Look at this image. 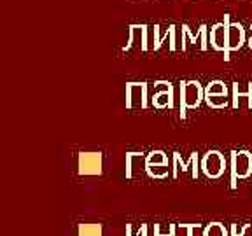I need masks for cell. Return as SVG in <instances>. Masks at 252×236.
Returning <instances> with one entry per match:
<instances>
[{
	"label": "cell",
	"mask_w": 252,
	"mask_h": 236,
	"mask_svg": "<svg viewBox=\"0 0 252 236\" xmlns=\"http://www.w3.org/2000/svg\"><path fill=\"white\" fill-rule=\"evenodd\" d=\"M126 236H142V226H140V231H138L137 235H133V226L128 224L126 226Z\"/></svg>",
	"instance_id": "44dd1931"
},
{
	"label": "cell",
	"mask_w": 252,
	"mask_h": 236,
	"mask_svg": "<svg viewBox=\"0 0 252 236\" xmlns=\"http://www.w3.org/2000/svg\"><path fill=\"white\" fill-rule=\"evenodd\" d=\"M147 156L144 152H128L126 154V177L135 178L140 172H146Z\"/></svg>",
	"instance_id": "ba28073f"
},
{
	"label": "cell",
	"mask_w": 252,
	"mask_h": 236,
	"mask_svg": "<svg viewBox=\"0 0 252 236\" xmlns=\"http://www.w3.org/2000/svg\"><path fill=\"white\" fill-rule=\"evenodd\" d=\"M125 49H142L147 51V27L146 25H131L130 37Z\"/></svg>",
	"instance_id": "52a82bcc"
},
{
	"label": "cell",
	"mask_w": 252,
	"mask_h": 236,
	"mask_svg": "<svg viewBox=\"0 0 252 236\" xmlns=\"http://www.w3.org/2000/svg\"><path fill=\"white\" fill-rule=\"evenodd\" d=\"M173 236H191V224H175Z\"/></svg>",
	"instance_id": "d6986e66"
},
{
	"label": "cell",
	"mask_w": 252,
	"mask_h": 236,
	"mask_svg": "<svg viewBox=\"0 0 252 236\" xmlns=\"http://www.w3.org/2000/svg\"><path fill=\"white\" fill-rule=\"evenodd\" d=\"M146 173L149 175V177H153V178H165V177H168V173H170L168 163H166V165H147Z\"/></svg>",
	"instance_id": "4fadbf2b"
},
{
	"label": "cell",
	"mask_w": 252,
	"mask_h": 236,
	"mask_svg": "<svg viewBox=\"0 0 252 236\" xmlns=\"http://www.w3.org/2000/svg\"><path fill=\"white\" fill-rule=\"evenodd\" d=\"M240 236H252V226H251V224H245V226H242Z\"/></svg>",
	"instance_id": "ffe728a7"
},
{
	"label": "cell",
	"mask_w": 252,
	"mask_h": 236,
	"mask_svg": "<svg viewBox=\"0 0 252 236\" xmlns=\"http://www.w3.org/2000/svg\"><path fill=\"white\" fill-rule=\"evenodd\" d=\"M244 40H245L244 27L240 23H228V47H226V53H224L226 61L229 59V53L236 51V49H240L244 46Z\"/></svg>",
	"instance_id": "8992f818"
},
{
	"label": "cell",
	"mask_w": 252,
	"mask_h": 236,
	"mask_svg": "<svg viewBox=\"0 0 252 236\" xmlns=\"http://www.w3.org/2000/svg\"><path fill=\"white\" fill-rule=\"evenodd\" d=\"M251 35H252V25H251Z\"/></svg>",
	"instance_id": "484cf974"
},
{
	"label": "cell",
	"mask_w": 252,
	"mask_h": 236,
	"mask_svg": "<svg viewBox=\"0 0 252 236\" xmlns=\"http://www.w3.org/2000/svg\"><path fill=\"white\" fill-rule=\"evenodd\" d=\"M175 224H154V236H173Z\"/></svg>",
	"instance_id": "ac0fdd59"
},
{
	"label": "cell",
	"mask_w": 252,
	"mask_h": 236,
	"mask_svg": "<svg viewBox=\"0 0 252 236\" xmlns=\"http://www.w3.org/2000/svg\"><path fill=\"white\" fill-rule=\"evenodd\" d=\"M207 105L212 109H224L228 107V94H212V96H205Z\"/></svg>",
	"instance_id": "5bb4252c"
},
{
	"label": "cell",
	"mask_w": 252,
	"mask_h": 236,
	"mask_svg": "<svg viewBox=\"0 0 252 236\" xmlns=\"http://www.w3.org/2000/svg\"><path fill=\"white\" fill-rule=\"evenodd\" d=\"M251 86H252V83H251ZM249 109H252V94H251V98H249Z\"/></svg>",
	"instance_id": "cb8c5ba5"
},
{
	"label": "cell",
	"mask_w": 252,
	"mask_h": 236,
	"mask_svg": "<svg viewBox=\"0 0 252 236\" xmlns=\"http://www.w3.org/2000/svg\"><path fill=\"white\" fill-rule=\"evenodd\" d=\"M126 107L128 109H146L147 107V84H126Z\"/></svg>",
	"instance_id": "277c9868"
},
{
	"label": "cell",
	"mask_w": 252,
	"mask_h": 236,
	"mask_svg": "<svg viewBox=\"0 0 252 236\" xmlns=\"http://www.w3.org/2000/svg\"><path fill=\"white\" fill-rule=\"evenodd\" d=\"M166 154L163 150H153L147 154V165H166Z\"/></svg>",
	"instance_id": "e0dca14e"
},
{
	"label": "cell",
	"mask_w": 252,
	"mask_h": 236,
	"mask_svg": "<svg viewBox=\"0 0 252 236\" xmlns=\"http://www.w3.org/2000/svg\"><path fill=\"white\" fill-rule=\"evenodd\" d=\"M205 89L198 81H188L181 86V118H186V109H196L201 103V98H205Z\"/></svg>",
	"instance_id": "7a4b0ae2"
},
{
	"label": "cell",
	"mask_w": 252,
	"mask_h": 236,
	"mask_svg": "<svg viewBox=\"0 0 252 236\" xmlns=\"http://www.w3.org/2000/svg\"><path fill=\"white\" fill-rule=\"evenodd\" d=\"M203 236H229V231L220 222H210L209 226H205Z\"/></svg>",
	"instance_id": "7c38bea8"
},
{
	"label": "cell",
	"mask_w": 252,
	"mask_h": 236,
	"mask_svg": "<svg viewBox=\"0 0 252 236\" xmlns=\"http://www.w3.org/2000/svg\"><path fill=\"white\" fill-rule=\"evenodd\" d=\"M79 173L81 175H100L102 173V154L100 152L79 154Z\"/></svg>",
	"instance_id": "5b68a950"
},
{
	"label": "cell",
	"mask_w": 252,
	"mask_h": 236,
	"mask_svg": "<svg viewBox=\"0 0 252 236\" xmlns=\"http://www.w3.org/2000/svg\"><path fill=\"white\" fill-rule=\"evenodd\" d=\"M189 166H194V168H198V152H193L191 154V157H189V161H182V157L179 152L173 154V163H172V175L173 178H179V173L188 172Z\"/></svg>",
	"instance_id": "30bf717a"
},
{
	"label": "cell",
	"mask_w": 252,
	"mask_h": 236,
	"mask_svg": "<svg viewBox=\"0 0 252 236\" xmlns=\"http://www.w3.org/2000/svg\"><path fill=\"white\" fill-rule=\"evenodd\" d=\"M153 105L156 109H172L173 107V89L172 91H159V93H154L153 96Z\"/></svg>",
	"instance_id": "8fae6325"
},
{
	"label": "cell",
	"mask_w": 252,
	"mask_h": 236,
	"mask_svg": "<svg viewBox=\"0 0 252 236\" xmlns=\"http://www.w3.org/2000/svg\"><path fill=\"white\" fill-rule=\"evenodd\" d=\"M212 94H228V88L222 81H212L209 86L205 88V96H212Z\"/></svg>",
	"instance_id": "9a60e30c"
},
{
	"label": "cell",
	"mask_w": 252,
	"mask_h": 236,
	"mask_svg": "<svg viewBox=\"0 0 252 236\" xmlns=\"http://www.w3.org/2000/svg\"><path fill=\"white\" fill-rule=\"evenodd\" d=\"M249 47H251V49H252V35L249 37Z\"/></svg>",
	"instance_id": "d4e9b609"
},
{
	"label": "cell",
	"mask_w": 252,
	"mask_h": 236,
	"mask_svg": "<svg viewBox=\"0 0 252 236\" xmlns=\"http://www.w3.org/2000/svg\"><path fill=\"white\" fill-rule=\"evenodd\" d=\"M142 236H147V226L142 224Z\"/></svg>",
	"instance_id": "603a6c76"
},
{
	"label": "cell",
	"mask_w": 252,
	"mask_h": 236,
	"mask_svg": "<svg viewBox=\"0 0 252 236\" xmlns=\"http://www.w3.org/2000/svg\"><path fill=\"white\" fill-rule=\"evenodd\" d=\"M240 231H242V228H238L236 224H231V228H229V236H240Z\"/></svg>",
	"instance_id": "7402d4cb"
},
{
	"label": "cell",
	"mask_w": 252,
	"mask_h": 236,
	"mask_svg": "<svg viewBox=\"0 0 252 236\" xmlns=\"http://www.w3.org/2000/svg\"><path fill=\"white\" fill-rule=\"evenodd\" d=\"M252 173V154L249 150L231 152V189H236L238 178H247Z\"/></svg>",
	"instance_id": "6da1fadb"
},
{
	"label": "cell",
	"mask_w": 252,
	"mask_h": 236,
	"mask_svg": "<svg viewBox=\"0 0 252 236\" xmlns=\"http://www.w3.org/2000/svg\"><path fill=\"white\" fill-rule=\"evenodd\" d=\"M79 236H103L100 224H81L79 226Z\"/></svg>",
	"instance_id": "2e32d148"
},
{
	"label": "cell",
	"mask_w": 252,
	"mask_h": 236,
	"mask_svg": "<svg viewBox=\"0 0 252 236\" xmlns=\"http://www.w3.org/2000/svg\"><path fill=\"white\" fill-rule=\"evenodd\" d=\"M201 170L207 177L219 178L226 170V159L219 150H209L201 159Z\"/></svg>",
	"instance_id": "3957f363"
},
{
	"label": "cell",
	"mask_w": 252,
	"mask_h": 236,
	"mask_svg": "<svg viewBox=\"0 0 252 236\" xmlns=\"http://www.w3.org/2000/svg\"><path fill=\"white\" fill-rule=\"evenodd\" d=\"M210 40L216 51H224L228 47V25L226 23H217L210 30Z\"/></svg>",
	"instance_id": "9c48e42d"
}]
</instances>
